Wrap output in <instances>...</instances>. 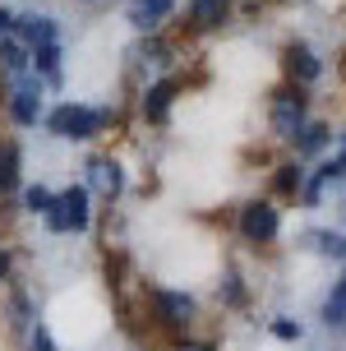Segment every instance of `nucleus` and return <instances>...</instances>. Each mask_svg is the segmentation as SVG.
Wrapping results in <instances>:
<instances>
[{
	"mask_svg": "<svg viewBox=\"0 0 346 351\" xmlns=\"http://www.w3.org/2000/svg\"><path fill=\"white\" fill-rule=\"evenodd\" d=\"M129 23H134L138 33H162L175 14V0H129Z\"/></svg>",
	"mask_w": 346,
	"mask_h": 351,
	"instance_id": "1a4fd4ad",
	"label": "nucleus"
},
{
	"mask_svg": "<svg viewBox=\"0 0 346 351\" xmlns=\"http://www.w3.org/2000/svg\"><path fill=\"white\" fill-rule=\"evenodd\" d=\"M300 190H305V167H300V158L277 162L273 167V194L277 199H300Z\"/></svg>",
	"mask_w": 346,
	"mask_h": 351,
	"instance_id": "dca6fc26",
	"label": "nucleus"
},
{
	"mask_svg": "<svg viewBox=\"0 0 346 351\" xmlns=\"http://www.w3.org/2000/svg\"><path fill=\"white\" fill-rule=\"evenodd\" d=\"M180 88H185L180 74H162V79H153V84L138 93V116H143L148 125H166L175 97H180Z\"/></svg>",
	"mask_w": 346,
	"mask_h": 351,
	"instance_id": "423d86ee",
	"label": "nucleus"
},
{
	"mask_svg": "<svg viewBox=\"0 0 346 351\" xmlns=\"http://www.w3.org/2000/svg\"><path fill=\"white\" fill-rule=\"evenodd\" d=\"M185 351H208V347H185Z\"/></svg>",
	"mask_w": 346,
	"mask_h": 351,
	"instance_id": "bb28decb",
	"label": "nucleus"
},
{
	"mask_svg": "<svg viewBox=\"0 0 346 351\" xmlns=\"http://www.w3.org/2000/svg\"><path fill=\"white\" fill-rule=\"evenodd\" d=\"M47 231L65 236V231H88L92 227V190L88 185H69V190L55 194V208L42 213Z\"/></svg>",
	"mask_w": 346,
	"mask_h": 351,
	"instance_id": "7ed1b4c3",
	"label": "nucleus"
},
{
	"mask_svg": "<svg viewBox=\"0 0 346 351\" xmlns=\"http://www.w3.org/2000/svg\"><path fill=\"white\" fill-rule=\"evenodd\" d=\"M236 227H240V236L249 245H273L282 236V213H277L273 199H249V204H240Z\"/></svg>",
	"mask_w": 346,
	"mask_h": 351,
	"instance_id": "20e7f679",
	"label": "nucleus"
},
{
	"mask_svg": "<svg viewBox=\"0 0 346 351\" xmlns=\"http://www.w3.org/2000/svg\"><path fill=\"white\" fill-rule=\"evenodd\" d=\"M28 347H33V351H60V347H55V337L47 333V324H42V319L28 328Z\"/></svg>",
	"mask_w": 346,
	"mask_h": 351,
	"instance_id": "5701e85b",
	"label": "nucleus"
},
{
	"mask_svg": "<svg viewBox=\"0 0 346 351\" xmlns=\"http://www.w3.org/2000/svg\"><path fill=\"white\" fill-rule=\"evenodd\" d=\"M148 305H153V324L162 333H180L199 315L194 310V296H185V291H162V287H148Z\"/></svg>",
	"mask_w": 346,
	"mask_h": 351,
	"instance_id": "39448f33",
	"label": "nucleus"
},
{
	"mask_svg": "<svg viewBox=\"0 0 346 351\" xmlns=\"http://www.w3.org/2000/svg\"><path fill=\"white\" fill-rule=\"evenodd\" d=\"M14 23H18V14L10 10V5H0V37H10V33H14Z\"/></svg>",
	"mask_w": 346,
	"mask_h": 351,
	"instance_id": "b1692460",
	"label": "nucleus"
},
{
	"mask_svg": "<svg viewBox=\"0 0 346 351\" xmlns=\"http://www.w3.org/2000/svg\"><path fill=\"white\" fill-rule=\"evenodd\" d=\"M84 5H97V0H84Z\"/></svg>",
	"mask_w": 346,
	"mask_h": 351,
	"instance_id": "cd10ccee",
	"label": "nucleus"
},
{
	"mask_svg": "<svg viewBox=\"0 0 346 351\" xmlns=\"http://www.w3.org/2000/svg\"><path fill=\"white\" fill-rule=\"evenodd\" d=\"M23 208L37 213V217L51 213L55 208V190H47V185H28V190H23Z\"/></svg>",
	"mask_w": 346,
	"mask_h": 351,
	"instance_id": "412c9836",
	"label": "nucleus"
},
{
	"mask_svg": "<svg viewBox=\"0 0 346 351\" xmlns=\"http://www.w3.org/2000/svg\"><path fill=\"white\" fill-rule=\"evenodd\" d=\"M273 337L277 342H300V337H305V324H295V319H273Z\"/></svg>",
	"mask_w": 346,
	"mask_h": 351,
	"instance_id": "4be33fe9",
	"label": "nucleus"
},
{
	"mask_svg": "<svg viewBox=\"0 0 346 351\" xmlns=\"http://www.w3.org/2000/svg\"><path fill=\"white\" fill-rule=\"evenodd\" d=\"M88 190H97L102 199H121V194H125V171H121V162L92 158V162H88Z\"/></svg>",
	"mask_w": 346,
	"mask_h": 351,
	"instance_id": "9d476101",
	"label": "nucleus"
},
{
	"mask_svg": "<svg viewBox=\"0 0 346 351\" xmlns=\"http://www.w3.org/2000/svg\"><path fill=\"white\" fill-rule=\"evenodd\" d=\"M129 56H134L138 65H171V42H166L162 33H143Z\"/></svg>",
	"mask_w": 346,
	"mask_h": 351,
	"instance_id": "f3484780",
	"label": "nucleus"
},
{
	"mask_svg": "<svg viewBox=\"0 0 346 351\" xmlns=\"http://www.w3.org/2000/svg\"><path fill=\"white\" fill-rule=\"evenodd\" d=\"M291 143H295V158H300V162H305V158H319V153L332 143V130L323 121H305V125H300V134H295Z\"/></svg>",
	"mask_w": 346,
	"mask_h": 351,
	"instance_id": "2eb2a0df",
	"label": "nucleus"
},
{
	"mask_svg": "<svg viewBox=\"0 0 346 351\" xmlns=\"http://www.w3.org/2000/svg\"><path fill=\"white\" fill-rule=\"evenodd\" d=\"M60 60H65L60 42H42V47H33V74L47 88H60Z\"/></svg>",
	"mask_w": 346,
	"mask_h": 351,
	"instance_id": "4468645a",
	"label": "nucleus"
},
{
	"mask_svg": "<svg viewBox=\"0 0 346 351\" xmlns=\"http://www.w3.org/2000/svg\"><path fill=\"white\" fill-rule=\"evenodd\" d=\"M310 241H314V250H319L323 259H337V263H346V236H342V231H314Z\"/></svg>",
	"mask_w": 346,
	"mask_h": 351,
	"instance_id": "aec40b11",
	"label": "nucleus"
},
{
	"mask_svg": "<svg viewBox=\"0 0 346 351\" xmlns=\"http://www.w3.org/2000/svg\"><path fill=\"white\" fill-rule=\"evenodd\" d=\"M23 190V153L14 139H0V199Z\"/></svg>",
	"mask_w": 346,
	"mask_h": 351,
	"instance_id": "f8f14e48",
	"label": "nucleus"
},
{
	"mask_svg": "<svg viewBox=\"0 0 346 351\" xmlns=\"http://www.w3.org/2000/svg\"><path fill=\"white\" fill-rule=\"evenodd\" d=\"M319 319H323V328H346V278L332 287V296L323 300Z\"/></svg>",
	"mask_w": 346,
	"mask_h": 351,
	"instance_id": "6ab92c4d",
	"label": "nucleus"
},
{
	"mask_svg": "<svg viewBox=\"0 0 346 351\" xmlns=\"http://www.w3.org/2000/svg\"><path fill=\"white\" fill-rule=\"evenodd\" d=\"M10 278H14V254L0 245V282H10Z\"/></svg>",
	"mask_w": 346,
	"mask_h": 351,
	"instance_id": "393cba45",
	"label": "nucleus"
},
{
	"mask_svg": "<svg viewBox=\"0 0 346 351\" xmlns=\"http://www.w3.org/2000/svg\"><path fill=\"white\" fill-rule=\"evenodd\" d=\"M106 125H116V106H88V102H55L47 116H42V130L51 139H74V143H88V139H102Z\"/></svg>",
	"mask_w": 346,
	"mask_h": 351,
	"instance_id": "f257e3e1",
	"label": "nucleus"
},
{
	"mask_svg": "<svg viewBox=\"0 0 346 351\" xmlns=\"http://www.w3.org/2000/svg\"><path fill=\"white\" fill-rule=\"evenodd\" d=\"M332 162H337V167H342V176H346V148H342V153H337V158H332Z\"/></svg>",
	"mask_w": 346,
	"mask_h": 351,
	"instance_id": "a878e982",
	"label": "nucleus"
},
{
	"mask_svg": "<svg viewBox=\"0 0 346 351\" xmlns=\"http://www.w3.org/2000/svg\"><path fill=\"white\" fill-rule=\"evenodd\" d=\"M305 121H310V88H300V84L286 79L282 88L268 93V125H273V139L291 143Z\"/></svg>",
	"mask_w": 346,
	"mask_h": 351,
	"instance_id": "f03ea898",
	"label": "nucleus"
},
{
	"mask_svg": "<svg viewBox=\"0 0 346 351\" xmlns=\"http://www.w3.org/2000/svg\"><path fill=\"white\" fill-rule=\"evenodd\" d=\"M28 70H33V51H28L14 33L0 37V74H5V79H18V74H28Z\"/></svg>",
	"mask_w": 346,
	"mask_h": 351,
	"instance_id": "ddd939ff",
	"label": "nucleus"
},
{
	"mask_svg": "<svg viewBox=\"0 0 346 351\" xmlns=\"http://www.w3.org/2000/svg\"><path fill=\"white\" fill-rule=\"evenodd\" d=\"M217 300H222L226 310H245V305H249V287H245L240 273H226V278L217 282Z\"/></svg>",
	"mask_w": 346,
	"mask_h": 351,
	"instance_id": "a211bd4d",
	"label": "nucleus"
},
{
	"mask_svg": "<svg viewBox=\"0 0 346 351\" xmlns=\"http://www.w3.org/2000/svg\"><path fill=\"white\" fill-rule=\"evenodd\" d=\"M282 74H286L291 84H300V88H314L319 79H323V60H319V51H314L305 37H295V42L282 47Z\"/></svg>",
	"mask_w": 346,
	"mask_h": 351,
	"instance_id": "0eeeda50",
	"label": "nucleus"
},
{
	"mask_svg": "<svg viewBox=\"0 0 346 351\" xmlns=\"http://www.w3.org/2000/svg\"><path fill=\"white\" fill-rule=\"evenodd\" d=\"M231 14H236L231 0H190L185 28H190V33H217L222 23H231Z\"/></svg>",
	"mask_w": 346,
	"mask_h": 351,
	"instance_id": "6e6552de",
	"label": "nucleus"
},
{
	"mask_svg": "<svg viewBox=\"0 0 346 351\" xmlns=\"http://www.w3.org/2000/svg\"><path fill=\"white\" fill-rule=\"evenodd\" d=\"M14 37L33 51V47H42V42H60V23H55L51 14H18Z\"/></svg>",
	"mask_w": 346,
	"mask_h": 351,
	"instance_id": "9b49d317",
	"label": "nucleus"
}]
</instances>
